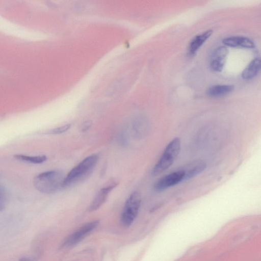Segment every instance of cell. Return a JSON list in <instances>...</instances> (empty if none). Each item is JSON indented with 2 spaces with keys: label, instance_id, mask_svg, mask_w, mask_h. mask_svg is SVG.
Listing matches in <instances>:
<instances>
[{
  "label": "cell",
  "instance_id": "1",
  "mask_svg": "<svg viewBox=\"0 0 261 261\" xmlns=\"http://www.w3.org/2000/svg\"><path fill=\"white\" fill-rule=\"evenodd\" d=\"M65 176L61 170H52L42 172L33 180L34 187L45 194H53L62 188Z\"/></svg>",
  "mask_w": 261,
  "mask_h": 261
},
{
  "label": "cell",
  "instance_id": "2",
  "mask_svg": "<svg viewBox=\"0 0 261 261\" xmlns=\"http://www.w3.org/2000/svg\"><path fill=\"white\" fill-rule=\"evenodd\" d=\"M98 159V155L95 153L82 161L65 176L62 188L72 185L87 177L95 167Z\"/></svg>",
  "mask_w": 261,
  "mask_h": 261
},
{
  "label": "cell",
  "instance_id": "3",
  "mask_svg": "<svg viewBox=\"0 0 261 261\" xmlns=\"http://www.w3.org/2000/svg\"><path fill=\"white\" fill-rule=\"evenodd\" d=\"M180 149V140L174 138L167 145L160 159L153 167L152 175H157L168 169L178 155Z\"/></svg>",
  "mask_w": 261,
  "mask_h": 261
},
{
  "label": "cell",
  "instance_id": "4",
  "mask_svg": "<svg viewBox=\"0 0 261 261\" xmlns=\"http://www.w3.org/2000/svg\"><path fill=\"white\" fill-rule=\"evenodd\" d=\"M141 202V195L137 191L132 193L127 198L120 216V221L124 226H129L134 222L139 213Z\"/></svg>",
  "mask_w": 261,
  "mask_h": 261
},
{
  "label": "cell",
  "instance_id": "5",
  "mask_svg": "<svg viewBox=\"0 0 261 261\" xmlns=\"http://www.w3.org/2000/svg\"><path fill=\"white\" fill-rule=\"evenodd\" d=\"M98 224L99 221L95 220L83 224L68 236L63 241L61 247L66 248L76 245L94 230Z\"/></svg>",
  "mask_w": 261,
  "mask_h": 261
},
{
  "label": "cell",
  "instance_id": "6",
  "mask_svg": "<svg viewBox=\"0 0 261 261\" xmlns=\"http://www.w3.org/2000/svg\"><path fill=\"white\" fill-rule=\"evenodd\" d=\"M184 173L181 169L170 173L159 179L154 185L156 191L160 192L184 181Z\"/></svg>",
  "mask_w": 261,
  "mask_h": 261
},
{
  "label": "cell",
  "instance_id": "7",
  "mask_svg": "<svg viewBox=\"0 0 261 261\" xmlns=\"http://www.w3.org/2000/svg\"><path fill=\"white\" fill-rule=\"evenodd\" d=\"M228 50L221 46L216 48L212 54L210 66L212 70L220 72L223 68Z\"/></svg>",
  "mask_w": 261,
  "mask_h": 261
},
{
  "label": "cell",
  "instance_id": "8",
  "mask_svg": "<svg viewBox=\"0 0 261 261\" xmlns=\"http://www.w3.org/2000/svg\"><path fill=\"white\" fill-rule=\"evenodd\" d=\"M206 167V163L202 160H197L188 163L181 169L184 173V181L189 180L199 174Z\"/></svg>",
  "mask_w": 261,
  "mask_h": 261
},
{
  "label": "cell",
  "instance_id": "9",
  "mask_svg": "<svg viewBox=\"0 0 261 261\" xmlns=\"http://www.w3.org/2000/svg\"><path fill=\"white\" fill-rule=\"evenodd\" d=\"M117 184H112L101 188L96 194L89 207V212L97 210L105 203L110 192L117 186Z\"/></svg>",
  "mask_w": 261,
  "mask_h": 261
},
{
  "label": "cell",
  "instance_id": "10",
  "mask_svg": "<svg viewBox=\"0 0 261 261\" xmlns=\"http://www.w3.org/2000/svg\"><path fill=\"white\" fill-rule=\"evenodd\" d=\"M223 43L230 47H242L247 48L254 47L253 42L248 38L242 36H231L223 40Z\"/></svg>",
  "mask_w": 261,
  "mask_h": 261
},
{
  "label": "cell",
  "instance_id": "11",
  "mask_svg": "<svg viewBox=\"0 0 261 261\" xmlns=\"http://www.w3.org/2000/svg\"><path fill=\"white\" fill-rule=\"evenodd\" d=\"M213 31L208 30L201 34L195 36L190 43L189 51L190 55H194L196 53L199 48L205 42V41L212 35Z\"/></svg>",
  "mask_w": 261,
  "mask_h": 261
},
{
  "label": "cell",
  "instance_id": "12",
  "mask_svg": "<svg viewBox=\"0 0 261 261\" xmlns=\"http://www.w3.org/2000/svg\"><path fill=\"white\" fill-rule=\"evenodd\" d=\"M233 88V86L231 85H214L207 89L206 94L212 97H221L231 92Z\"/></svg>",
  "mask_w": 261,
  "mask_h": 261
},
{
  "label": "cell",
  "instance_id": "13",
  "mask_svg": "<svg viewBox=\"0 0 261 261\" xmlns=\"http://www.w3.org/2000/svg\"><path fill=\"white\" fill-rule=\"evenodd\" d=\"M260 60L259 58L253 60L245 68L242 73V77L246 80L253 79L260 70Z\"/></svg>",
  "mask_w": 261,
  "mask_h": 261
},
{
  "label": "cell",
  "instance_id": "14",
  "mask_svg": "<svg viewBox=\"0 0 261 261\" xmlns=\"http://www.w3.org/2000/svg\"><path fill=\"white\" fill-rule=\"evenodd\" d=\"M13 157L21 162L35 164H41L47 160L46 155L30 156L21 154L14 155Z\"/></svg>",
  "mask_w": 261,
  "mask_h": 261
},
{
  "label": "cell",
  "instance_id": "15",
  "mask_svg": "<svg viewBox=\"0 0 261 261\" xmlns=\"http://www.w3.org/2000/svg\"><path fill=\"white\" fill-rule=\"evenodd\" d=\"M71 127L70 124H66L64 125H62L56 128H53L49 130L47 132V134H53V135H57V134H60L62 133H63L67 130H68Z\"/></svg>",
  "mask_w": 261,
  "mask_h": 261
},
{
  "label": "cell",
  "instance_id": "16",
  "mask_svg": "<svg viewBox=\"0 0 261 261\" xmlns=\"http://www.w3.org/2000/svg\"><path fill=\"white\" fill-rule=\"evenodd\" d=\"M7 203V195L5 189L0 185V212L5 208Z\"/></svg>",
  "mask_w": 261,
  "mask_h": 261
},
{
  "label": "cell",
  "instance_id": "17",
  "mask_svg": "<svg viewBox=\"0 0 261 261\" xmlns=\"http://www.w3.org/2000/svg\"><path fill=\"white\" fill-rule=\"evenodd\" d=\"M91 124V121H87L85 122L81 127L82 132L87 131L90 127Z\"/></svg>",
  "mask_w": 261,
  "mask_h": 261
},
{
  "label": "cell",
  "instance_id": "18",
  "mask_svg": "<svg viewBox=\"0 0 261 261\" xmlns=\"http://www.w3.org/2000/svg\"><path fill=\"white\" fill-rule=\"evenodd\" d=\"M19 261H33V260L28 257H22Z\"/></svg>",
  "mask_w": 261,
  "mask_h": 261
}]
</instances>
